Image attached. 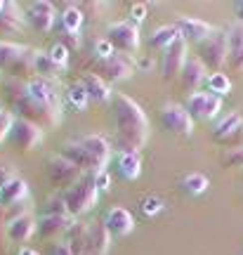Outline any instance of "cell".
<instances>
[{
  "instance_id": "ab89813d",
  "label": "cell",
  "mask_w": 243,
  "mask_h": 255,
  "mask_svg": "<svg viewBox=\"0 0 243 255\" xmlns=\"http://www.w3.org/2000/svg\"><path fill=\"white\" fill-rule=\"evenodd\" d=\"M12 123H14V116H12L9 111H0V142H2V139L9 135Z\"/></svg>"
},
{
  "instance_id": "d6a6232c",
  "label": "cell",
  "mask_w": 243,
  "mask_h": 255,
  "mask_svg": "<svg viewBox=\"0 0 243 255\" xmlns=\"http://www.w3.org/2000/svg\"><path fill=\"white\" fill-rule=\"evenodd\" d=\"M222 165H227V168H243V146L227 149L222 154Z\"/></svg>"
},
{
  "instance_id": "d4e9b609",
  "label": "cell",
  "mask_w": 243,
  "mask_h": 255,
  "mask_svg": "<svg viewBox=\"0 0 243 255\" xmlns=\"http://www.w3.org/2000/svg\"><path fill=\"white\" fill-rule=\"evenodd\" d=\"M109 244H111V234L104 222L95 220L90 225V237H88V248H90L92 255H104L109 251Z\"/></svg>"
},
{
  "instance_id": "7bdbcfd3",
  "label": "cell",
  "mask_w": 243,
  "mask_h": 255,
  "mask_svg": "<svg viewBox=\"0 0 243 255\" xmlns=\"http://www.w3.org/2000/svg\"><path fill=\"white\" fill-rule=\"evenodd\" d=\"M109 175H107V170H102V173H95V184H97V189L99 191H104V189H109Z\"/></svg>"
},
{
  "instance_id": "d590c367",
  "label": "cell",
  "mask_w": 243,
  "mask_h": 255,
  "mask_svg": "<svg viewBox=\"0 0 243 255\" xmlns=\"http://www.w3.org/2000/svg\"><path fill=\"white\" fill-rule=\"evenodd\" d=\"M47 57L52 59L59 69H66V62H69V50L62 45V43H57V45L50 47V52H47Z\"/></svg>"
},
{
  "instance_id": "4dcf8cb0",
  "label": "cell",
  "mask_w": 243,
  "mask_h": 255,
  "mask_svg": "<svg viewBox=\"0 0 243 255\" xmlns=\"http://www.w3.org/2000/svg\"><path fill=\"white\" fill-rule=\"evenodd\" d=\"M208 88L213 90V95H227V92H232V81L227 78L225 73L220 71V73H210L208 76Z\"/></svg>"
},
{
  "instance_id": "83f0119b",
  "label": "cell",
  "mask_w": 243,
  "mask_h": 255,
  "mask_svg": "<svg viewBox=\"0 0 243 255\" xmlns=\"http://www.w3.org/2000/svg\"><path fill=\"white\" fill-rule=\"evenodd\" d=\"M85 17L78 9V5H69V7L62 12V28L64 31H71V33H81V26Z\"/></svg>"
},
{
  "instance_id": "f546056e",
  "label": "cell",
  "mask_w": 243,
  "mask_h": 255,
  "mask_svg": "<svg viewBox=\"0 0 243 255\" xmlns=\"http://www.w3.org/2000/svg\"><path fill=\"white\" fill-rule=\"evenodd\" d=\"M208 177L203 173H189L184 180H182V187H184V191L187 194H194V196H198V194H203V191L208 189Z\"/></svg>"
},
{
  "instance_id": "ba28073f",
  "label": "cell",
  "mask_w": 243,
  "mask_h": 255,
  "mask_svg": "<svg viewBox=\"0 0 243 255\" xmlns=\"http://www.w3.org/2000/svg\"><path fill=\"white\" fill-rule=\"evenodd\" d=\"M135 69V64L127 59V55H111L109 59H97V66L95 71L99 78L104 83H118V81H125L130 78V73Z\"/></svg>"
},
{
  "instance_id": "7a4b0ae2",
  "label": "cell",
  "mask_w": 243,
  "mask_h": 255,
  "mask_svg": "<svg viewBox=\"0 0 243 255\" xmlns=\"http://www.w3.org/2000/svg\"><path fill=\"white\" fill-rule=\"evenodd\" d=\"M2 90H5V100H7L9 109L14 111L19 119L28 121L38 128H57L62 123V111L52 109L43 102H38L36 97H31L26 81L9 78Z\"/></svg>"
},
{
  "instance_id": "cb8c5ba5",
  "label": "cell",
  "mask_w": 243,
  "mask_h": 255,
  "mask_svg": "<svg viewBox=\"0 0 243 255\" xmlns=\"http://www.w3.org/2000/svg\"><path fill=\"white\" fill-rule=\"evenodd\" d=\"M26 196H28V184H26V180H21V177L9 180V182L0 189L2 206H21V201H26Z\"/></svg>"
},
{
  "instance_id": "8d00e7d4",
  "label": "cell",
  "mask_w": 243,
  "mask_h": 255,
  "mask_svg": "<svg viewBox=\"0 0 243 255\" xmlns=\"http://www.w3.org/2000/svg\"><path fill=\"white\" fill-rule=\"evenodd\" d=\"M229 69L236 73H243V45L239 47H229V57H227Z\"/></svg>"
},
{
  "instance_id": "4fadbf2b",
  "label": "cell",
  "mask_w": 243,
  "mask_h": 255,
  "mask_svg": "<svg viewBox=\"0 0 243 255\" xmlns=\"http://www.w3.org/2000/svg\"><path fill=\"white\" fill-rule=\"evenodd\" d=\"M54 7L52 2H28L26 9H24V19H26V26L33 28L36 33H47L50 28L54 26Z\"/></svg>"
},
{
  "instance_id": "f1b7e54d",
  "label": "cell",
  "mask_w": 243,
  "mask_h": 255,
  "mask_svg": "<svg viewBox=\"0 0 243 255\" xmlns=\"http://www.w3.org/2000/svg\"><path fill=\"white\" fill-rule=\"evenodd\" d=\"M121 173L125 175L127 180H137L139 173H142V161H139V154L127 151V154L121 156Z\"/></svg>"
},
{
  "instance_id": "5bb4252c",
  "label": "cell",
  "mask_w": 243,
  "mask_h": 255,
  "mask_svg": "<svg viewBox=\"0 0 243 255\" xmlns=\"http://www.w3.org/2000/svg\"><path fill=\"white\" fill-rule=\"evenodd\" d=\"M28 85V92L31 97H36L38 102H43L47 107L52 109H59L62 111V92H59V83L57 81H50V78H31L26 81Z\"/></svg>"
},
{
  "instance_id": "2e32d148",
  "label": "cell",
  "mask_w": 243,
  "mask_h": 255,
  "mask_svg": "<svg viewBox=\"0 0 243 255\" xmlns=\"http://www.w3.org/2000/svg\"><path fill=\"white\" fill-rule=\"evenodd\" d=\"M81 144L85 146V149H88V154L92 156L97 173L107 170V163H109V158H111V144H109L107 137H102V135H85V137H81Z\"/></svg>"
},
{
  "instance_id": "52a82bcc",
  "label": "cell",
  "mask_w": 243,
  "mask_h": 255,
  "mask_svg": "<svg viewBox=\"0 0 243 255\" xmlns=\"http://www.w3.org/2000/svg\"><path fill=\"white\" fill-rule=\"evenodd\" d=\"M9 144L19 149V151H33L40 146V142L45 139V132H43V128L33 126V123H28L24 119H14L12 123V130H9Z\"/></svg>"
},
{
  "instance_id": "d6986e66",
  "label": "cell",
  "mask_w": 243,
  "mask_h": 255,
  "mask_svg": "<svg viewBox=\"0 0 243 255\" xmlns=\"http://www.w3.org/2000/svg\"><path fill=\"white\" fill-rule=\"evenodd\" d=\"M26 19L17 2H0V33H21Z\"/></svg>"
},
{
  "instance_id": "ffe728a7",
  "label": "cell",
  "mask_w": 243,
  "mask_h": 255,
  "mask_svg": "<svg viewBox=\"0 0 243 255\" xmlns=\"http://www.w3.org/2000/svg\"><path fill=\"white\" fill-rule=\"evenodd\" d=\"M33 232H38V222L31 213H24L12 222H7V237L12 244H26L33 237Z\"/></svg>"
},
{
  "instance_id": "c3c4849f",
  "label": "cell",
  "mask_w": 243,
  "mask_h": 255,
  "mask_svg": "<svg viewBox=\"0 0 243 255\" xmlns=\"http://www.w3.org/2000/svg\"><path fill=\"white\" fill-rule=\"evenodd\" d=\"M17 255H40V253H38V251H33V248H21Z\"/></svg>"
},
{
  "instance_id": "603a6c76",
  "label": "cell",
  "mask_w": 243,
  "mask_h": 255,
  "mask_svg": "<svg viewBox=\"0 0 243 255\" xmlns=\"http://www.w3.org/2000/svg\"><path fill=\"white\" fill-rule=\"evenodd\" d=\"M243 126V114H232V116H227L213 128V137H215L217 142H222V144H232V139L239 135V130Z\"/></svg>"
},
{
  "instance_id": "8fae6325",
  "label": "cell",
  "mask_w": 243,
  "mask_h": 255,
  "mask_svg": "<svg viewBox=\"0 0 243 255\" xmlns=\"http://www.w3.org/2000/svg\"><path fill=\"white\" fill-rule=\"evenodd\" d=\"M222 109V100L213 92H194L187 100V111L194 121H210L215 119Z\"/></svg>"
},
{
  "instance_id": "3957f363",
  "label": "cell",
  "mask_w": 243,
  "mask_h": 255,
  "mask_svg": "<svg viewBox=\"0 0 243 255\" xmlns=\"http://www.w3.org/2000/svg\"><path fill=\"white\" fill-rule=\"evenodd\" d=\"M36 55H38V50H33V47L0 40V71H7V73H12V78L24 81L26 76L33 73Z\"/></svg>"
},
{
  "instance_id": "b9f144b4",
  "label": "cell",
  "mask_w": 243,
  "mask_h": 255,
  "mask_svg": "<svg viewBox=\"0 0 243 255\" xmlns=\"http://www.w3.org/2000/svg\"><path fill=\"white\" fill-rule=\"evenodd\" d=\"M142 208H144V213L146 215H156V213H158V210L163 208V203L158 199H146L144 201V206H142Z\"/></svg>"
},
{
  "instance_id": "8992f818",
  "label": "cell",
  "mask_w": 243,
  "mask_h": 255,
  "mask_svg": "<svg viewBox=\"0 0 243 255\" xmlns=\"http://www.w3.org/2000/svg\"><path fill=\"white\" fill-rule=\"evenodd\" d=\"M107 40L111 43V47L116 50L118 55H127L132 57L139 52V28L132 21H118V24H111L107 28Z\"/></svg>"
},
{
  "instance_id": "ac0fdd59",
  "label": "cell",
  "mask_w": 243,
  "mask_h": 255,
  "mask_svg": "<svg viewBox=\"0 0 243 255\" xmlns=\"http://www.w3.org/2000/svg\"><path fill=\"white\" fill-rule=\"evenodd\" d=\"M175 26L180 28V33L184 40H194V43H203L215 28L210 26L203 19H194V17H180L175 21Z\"/></svg>"
},
{
  "instance_id": "6da1fadb",
  "label": "cell",
  "mask_w": 243,
  "mask_h": 255,
  "mask_svg": "<svg viewBox=\"0 0 243 255\" xmlns=\"http://www.w3.org/2000/svg\"><path fill=\"white\" fill-rule=\"evenodd\" d=\"M114 116H116V144L121 151L127 154H139V149L149 139V121H146L144 109L127 95H116L114 97Z\"/></svg>"
},
{
  "instance_id": "4316f807",
  "label": "cell",
  "mask_w": 243,
  "mask_h": 255,
  "mask_svg": "<svg viewBox=\"0 0 243 255\" xmlns=\"http://www.w3.org/2000/svg\"><path fill=\"white\" fill-rule=\"evenodd\" d=\"M33 73H38V78H50V81H57V78L64 73V69H59V66L47 57V52H40V50H38L36 62H33Z\"/></svg>"
},
{
  "instance_id": "bcb514c9",
  "label": "cell",
  "mask_w": 243,
  "mask_h": 255,
  "mask_svg": "<svg viewBox=\"0 0 243 255\" xmlns=\"http://www.w3.org/2000/svg\"><path fill=\"white\" fill-rule=\"evenodd\" d=\"M130 17L135 19V21H142V19L146 17V9H144V5H135V7H132V14H130Z\"/></svg>"
},
{
  "instance_id": "7dc6e473",
  "label": "cell",
  "mask_w": 243,
  "mask_h": 255,
  "mask_svg": "<svg viewBox=\"0 0 243 255\" xmlns=\"http://www.w3.org/2000/svg\"><path fill=\"white\" fill-rule=\"evenodd\" d=\"M234 12H236V17H239V24H243V0L241 2H234Z\"/></svg>"
},
{
  "instance_id": "836d02e7",
  "label": "cell",
  "mask_w": 243,
  "mask_h": 255,
  "mask_svg": "<svg viewBox=\"0 0 243 255\" xmlns=\"http://www.w3.org/2000/svg\"><path fill=\"white\" fill-rule=\"evenodd\" d=\"M45 215H71L69 208H66V201H64V194L59 196H52V199L45 203Z\"/></svg>"
},
{
  "instance_id": "f35d334b",
  "label": "cell",
  "mask_w": 243,
  "mask_h": 255,
  "mask_svg": "<svg viewBox=\"0 0 243 255\" xmlns=\"http://www.w3.org/2000/svg\"><path fill=\"white\" fill-rule=\"evenodd\" d=\"M227 38H229V47H239L243 45V24H232L227 26Z\"/></svg>"
},
{
  "instance_id": "484cf974",
  "label": "cell",
  "mask_w": 243,
  "mask_h": 255,
  "mask_svg": "<svg viewBox=\"0 0 243 255\" xmlns=\"http://www.w3.org/2000/svg\"><path fill=\"white\" fill-rule=\"evenodd\" d=\"M180 38H182V33L175 24H172V26H161L149 36V47H151V50H168V47H170L175 40H180Z\"/></svg>"
},
{
  "instance_id": "5b68a950",
  "label": "cell",
  "mask_w": 243,
  "mask_h": 255,
  "mask_svg": "<svg viewBox=\"0 0 243 255\" xmlns=\"http://www.w3.org/2000/svg\"><path fill=\"white\" fill-rule=\"evenodd\" d=\"M196 57L201 59V64L206 66L208 71L220 73V69L227 64V57H229V38H227V28H215L203 43H198Z\"/></svg>"
},
{
  "instance_id": "9c48e42d",
  "label": "cell",
  "mask_w": 243,
  "mask_h": 255,
  "mask_svg": "<svg viewBox=\"0 0 243 255\" xmlns=\"http://www.w3.org/2000/svg\"><path fill=\"white\" fill-rule=\"evenodd\" d=\"M47 177L52 180L54 184H62V187H71L83 177V170L76 163H71L66 156L57 154L47 158Z\"/></svg>"
},
{
  "instance_id": "7c38bea8",
  "label": "cell",
  "mask_w": 243,
  "mask_h": 255,
  "mask_svg": "<svg viewBox=\"0 0 243 255\" xmlns=\"http://www.w3.org/2000/svg\"><path fill=\"white\" fill-rule=\"evenodd\" d=\"M187 40L180 38V40H175L165 52H163V62H161V73L165 81H175V78H180L182 69H184V64H187Z\"/></svg>"
},
{
  "instance_id": "44dd1931",
  "label": "cell",
  "mask_w": 243,
  "mask_h": 255,
  "mask_svg": "<svg viewBox=\"0 0 243 255\" xmlns=\"http://www.w3.org/2000/svg\"><path fill=\"white\" fill-rule=\"evenodd\" d=\"M104 225H107L111 237L123 239L135 229V220H132V215H130L125 208H111L109 210V215H107V220H104Z\"/></svg>"
},
{
  "instance_id": "74e56055",
  "label": "cell",
  "mask_w": 243,
  "mask_h": 255,
  "mask_svg": "<svg viewBox=\"0 0 243 255\" xmlns=\"http://www.w3.org/2000/svg\"><path fill=\"white\" fill-rule=\"evenodd\" d=\"M59 43H62V45L71 52V50H78V47L83 45V36H81V33H71V31H62Z\"/></svg>"
},
{
  "instance_id": "7402d4cb",
  "label": "cell",
  "mask_w": 243,
  "mask_h": 255,
  "mask_svg": "<svg viewBox=\"0 0 243 255\" xmlns=\"http://www.w3.org/2000/svg\"><path fill=\"white\" fill-rule=\"evenodd\" d=\"M81 85L85 88L90 102H99V104H104V102H109L111 97H114V92H111V88H109V83L102 81L97 73H85V76L81 78Z\"/></svg>"
},
{
  "instance_id": "e0dca14e",
  "label": "cell",
  "mask_w": 243,
  "mask_h": 255,
  "mask_svg": "<svg viewBox=\"0 0 243 255\" xmlns=\"http://www.w3.org/2000/svg\"><path fill=\"white\" fill-rule=\"evenodd\" d=\"M206 73H208V69L201 64V59H198V57H189L187 64H184V69H182V73H180L182 90L189 92V95H194V90H198V88H201V83L208 78Z\"/></svg>"
},
{
  "instance_id": "e575fe53",
  "label": "cell",
  "mask_w": 243,
  "mask_h": 255,
  "mask_svg": "<svg viewBox=\"0 0 243 255\" xmlns=\"http://www.w3.org/2000/svg\"><path fill=\"white\" fill-rule=\"evenodd\" d=\"M78 9L83 12L85 19H99L102 12H104V2H95V0H88V2H81Z\"/></svg>"
},
{
  "instance_id": "60d3db41",
  "label": "cell",
  "mask_w": 243,
  "mask_h": 255,
  "mask_svg": "<svg viewBox=\"0 0 243 255\" xmlns=\"http://www.w3.org/2000/svg\"><path fill=\"white\" fill-rule=\"evenodd\" d=\"M17 175H14V168L9 163H5V161H0V187H5V184L9 182V180H14Z\"/></svg>"
},
{
  "instance_id": "681fc988",
  "label": "cell",
  "mask_w": 243,
  "mask_h": 255,
  "mask_svg": "<svg viewBox=\"0 0 243 255\" xmlns=\"http://www.w3.org/2000/svg\"><path fill=\"white\" fill-rule=\"evenodd\" d=\"M0 189H2V187H0Z\"/></svg>"
},
{
  "instance_id": "1f68e13d",
  "label": "cell",
  "mask_w": 243,
  "mask_h": 255,
  "mask_svg": "<svg viewBox=\"0 0 243 255\" xmlns=\"http://www.w3.org/2000/svg\"><path fill=\"white\" fill-rule=\"evenodd\" d=\"M69 102H71L78 111H85V107H88L90 97H88V92H85V88H83L81 83H78V85H73L71 90H69Z\"/></svg>"
},
{
  "instance_id": "9a60e30c",
  "label": "cell",
  "mask_w": 243,
  "mask_h": 255,
  "mask_svg": "<svg viewBox=\"0 0 243 255\" xmlns=\"http://www.w3.org/2000/svg\"><path fill=\"white\" fill-rule=\"evenodd\" d=\"M73 215H43L38 220V234L43 239H62L73 227Z\"/></svg>"
},
{
  "instance_id": "f6af8a7d",
  "label": "cell",
  "mask_w": 243,
  "mask_h": 255,
  "mask_svg": "<svg viewBox=\"0 0 243 255\" xmlns=\"http://www.w3.org/2000/svg\"><path fill=\"white\" fill-rule=\"evenodd\" d=\"M52 255H73V253H71V248H69V244L64 241V244H57L52 248Z\"/></svg>"
},
{
  "instance_id": "f907efd6",
  "label": "cell",
  "mask_w": 243,
  "mask_h": 255,
  "mask_svg": "<svg viewBox=\"0 0 243 255\" xmlns=\"http://www.w3.org/2000/svg\"><path fill=\"white\" fill-rule=\"evenodd\" d=\"M0 111H2V109H0Z\"/></svg>"
},
{
  "instance_id": "277c9868",
  "label": "cell",
  "mask_w": 243,
  "mask_h": 255,
  "mask_svg": "<svg viewBox=\"0 0 243 255\" xmlns=\"http://www.w3.org/2000/svg\"><path fill=\"white\" fill-rule=\"evenodd\" d=\"M99 199V189L95 184V173L83 175L76 184H71L69 189L64 191V201H66V208L73 218L76 215H83L88 210L95 208V203Z\"/></svg>"
},
{
  "instance_id": "ee69618b",
  "label": "cell",
  "mask_w": 243,
  "mask_h": 255,
  "mask_svg": "<svg viewBox=\"0 0 243 255\" xmlns=\"http://www.w3.org/2000/svg\"><path fill=\"white\" fill-rule=\"evenodd\" d=\"M9 248V237H7V227L0 222V253H7Z\"/></svg>"
},
{
  "instance_id": "30bf717a",
  "label": "cell",
  "mask_w": 243,
  "mask_h": 255,
  "mask_svg": "<svg viewBox=\"0 0 243 255\" xmlns=\"http://www.w3.org/2000/svg\"><path fill=\"white\" fill-rule=\"evenodd\" d=\"M161 123L172 135L189 137L194 132V119L189 116L187 107H182V104H168L161 111Z\"/></svg>"
}]
</instances>
